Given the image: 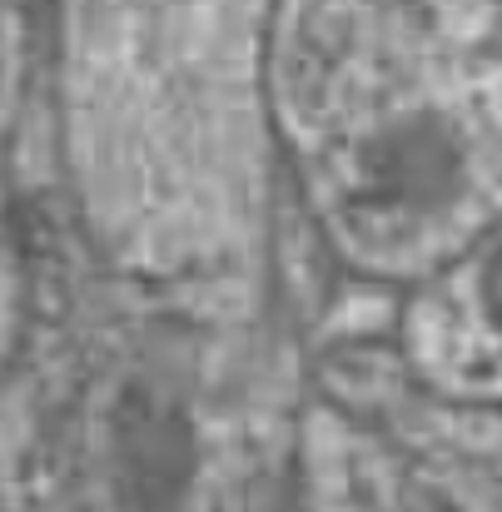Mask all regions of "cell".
Wrapping results in <instances>:
<instances>
[{
  "mask_svg": "<svg viewBox=\"0 0 502 512\" xmlns=\"http://www.w3.org/2000/svg\"><path fill=\"white\" fill-rule=\"evenodd\" d=\"M458 174V150L448 135L433 130V120H408L403 130L383 135L363 165H358V209H393V214H413L428 209L433 199H443L453 189Z\"/></svg>",
  "mask_w": 502,
  "mask_h": 512,
  "instance_id": "obj_1",
  "label": "cell"
}]
</instances>
